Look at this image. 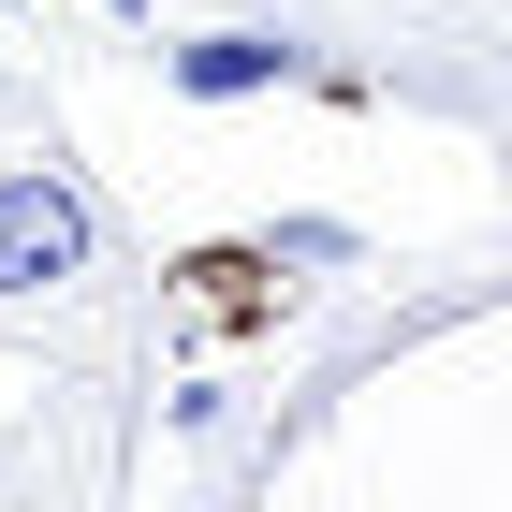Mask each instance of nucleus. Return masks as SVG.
Wrapping results in <instances>:
<instances>
[{
	"label": "nucleus",
	"mask_w": 512,
	"mask_h": 512,
	"mask_svg": "<svg viewBox=\"0 0 512 512\" xmlns=\"http://www.w3.org/2000/svg\"><path fill=\"white\" fill-rule=\"evenodd\" d=\"M30 132H44V74L0 44V147H30Z\"/></svg>",
	"instance_id": "obj_5"
},
{
	"label": "nucleus",
	"mask_w": 512,
	"mask_h": 512,
	"mask_svg": "<svg viewBox=\"0 0 512 512\" xmlns=\"http://www.w3.org/2000/svg\"><path fill=\"white\" fill-rule=\"evenodd\" d=\"M0 512H74V469L44 425H0Z\"/></svg>",
	"instance_id": "obj_4"
},
{
	"label": "nucleus",
	"mask_w": 512,
	"mask_h": 512,
	"mask_svg": "<svg viewBox=\"0 0 512 512\" xmlns=\"http://www.w3.org/2000/svg\"><path fill=\"white\" fill-rule=\"evenodd\" d=\"M161 308H205V322H235V337H264V322H278V249L264 235L161 249Z\"/></svg>",
	"instance_id": "obj_3"
},
{
	"label": "nucleus",
	"mask_w": 512,
	"mask_h": 512,
	"mask_svg": "<svg viewBox=\"0 0 512 512\" xmlns=\"http://www.w3.org/2000/svg\"><path fill=\"white\" fill-rule=\"evenodd\" d=\"M161 308V264H132L118 205L59 132L0 147V337H44V352H103L118 322Z\"/></svg>",
	"instance_id": "obj_1"
},
{
	"label": "nucleus",
	"mask_w": 512,
	"mask_h": 512,
	"mask_svg": "<svg viewBox=\"0 0 512 512\" xmlns=\"http://www.w3.org/2000/svg\"><path fill=\"white\" fill-rule=\"evenodd\" d=\"M147 59H161L176 103H264V88H308L322 74L293 30H176V44H147Z\"/></svg>",
	"instance_id": "obj_2"
},
{
	"label": "nucleus",
	"mask_w": 512,
	"mask_h": 512,
	"mask_svg": "<svg viewBox=\"0 0 512 512\" xmlns=\"http://www.w3.org/2000/svg\"><path fill=\"white\" fill-rule=\"evenodd\" d=\"M161 425H176V439H220V425H235V395H220V381H191V395H161Z\"/></svg>",
	"instance_id": "obj_6"
}]
</instances>
